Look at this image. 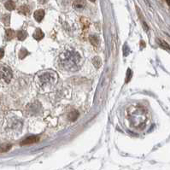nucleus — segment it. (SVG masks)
<instances>
[{
	"instance_id": "19",
	"label": "nucleus",
	"mask_w": 170,
	"mask_h": 170,
	"mask_svg": "<svg viewBox=\"0 0 170 170\" xmlns=\"http://www.w3.org/2000/svg\"><path fill=\"white\" fill-rule=\"evenodd\" d=\"M10 15H6V16H4V17L3 18V22H4V23L5 24L6 26L10 25Z\"/></svg>"
},
{
	"instance_id": "22",
	"label": "nucleus",
	"mask_w": 170,
	"mask_h": 170,
	"mask_svg": "<svg viewBox=\"0 0 170 170\" xmlns=\"http://www.w3.org/2000/svg\"><path fill=\"white\" fill-rule=\"evenodd\" d=\"M39 3H41V4H45V3H46L48 0H39Z\"/></svg>"
},
{
	"instance_id": "13",
	"label": "nucleus",
	"mask_w": 170,
	"mask_h": 170,
	"mask_svg": "<svg viewBox=\"0 0 170 170\" xmlns=\"http://www.w3.org/2000/svg\"><path fill=\"white\" fill-rule=\"evenodd\" d=\"M157 43H158V45L162 47V49H164V50H170V46L168 45V44L165 41H163V40H161V39H157L156 40Z\"/></svg>"
},
{
	"instance_id": "8",
	"label": "nucleus",
	"mask_w": 170,
	"mask_h": 170,
	"mask_svg": "<svg viewBox=\"0 0 170 170\" xmlns=\"http://www.w3.org/2000/svg\"><path fill=\"white\" fill-rule=\"evenodd\" d=\"M45 16V11L43 10H38L34 12V18L37 22H41Z\"/></svg>"
},
{
	"instance_id": "17",
	"label": "nucleus",
	"mask_w": 170,
	"mask_h": 170,
	"mask_svg": "<svg viewBox=\"0 0 170 170\" xmlns=\"http://www.w3.org/2000/svg\"><path fill=\"white\" fill-rule=\"evenodd\" d=\"M10 148H11V145H10V144H1V145H0V152H6V151H8Z\"/></svg>"
},
{
	"instance_id": "4",
	"label": "nucleus",
	"mask_w": 170,
	"mask_h": 170,
	"mask_svg": "<svg viewBox=\"0 0 170 170\" xmlns=\"http://www.w3.org/2000/svg\"><path fill=\"white\" fill-rule=\"evenodd\" d=\"M13 73L10 68L4 64H0V85H6L11 81Z\"/></svg>"
},
{
	"instance_id": "3",
	"label": "nucleus",
	"mask_w": 170,
	"mask_h": 170,
	"mask_svg": "<svg viewBox=\"0 0 170 170\" xmlns=\"http://www.w3.org/2000/svg\"><path fill=\"white\" fill-rule=\"evenodd\" d=\"M128 117L130 123L135 128L141 127V125L145 123L147 119L146 112L141 108L134 106L128 109Z\"/></svg>"
},
{
	"instance_id": "6",
	"label": "nucleus",
	"mask_w": 170,
	"mask_h": 170,
	"mask_svg": "<svg viewBox=\"0 0 170 170\" xmlns=\"http://www.w3.org/2000/svg\"><path fill=\"white\" fill-rule=\"evenodd\" d=\"M86 6L85 0H75L73 3V7L75 10H82Z\"/></svg>"
},
{
	"instance_id": "11",
	"label": "nucleus",
	"mask_w": 170,
	"mask_h": 170,
	"mask_svg": "<svg viewBox=\"0 0 170 170\" xmlns=\"http://www.w3.org/2000/svg\"><path fill=\"white\" fill-rule=\"evenodd\" d=\"M4 6H5V8L7 9L8 10H15V8H16V4L13 1L10 0V1H7L4 4Z\"/></svg>"
},
{
	"instance_id": "5",
	"label": "nucleus",
	"mask_w": 170,
	"mask_h": 170,
	"mask_svg": "<svg viewBox=\"0 0 170 170\" xmlns=\"http://www.w3.org/2000/svg\"><path fill=\"white\" fill-rule=\"evenodd\" d=\"M39 140V138L38 136H29V137H27L26 139H24L23 141H22V143L21 144L22 145H28V144H34L37 143L38 141Z\"/></svg>"
},
{
	"instance_id": "23",
	"label": "nucleus",
	"mask_w": 170,
	"mask_h": 170,
	"mask_svg": "<svg viewBox=\"0 0 170 170\" xmlns=\"http://www.w3.org/2000/svg\"><path fill=\"white\" fill-rule=\"evenodd\" d=\"M90 1H91V2H95L96 0H90Z\"/></svg>"
},
{
	"instance_id": "1",
	"label": "nucleus",
	"mask_w": 170,
	"mask_h": 170,
	"mask_svg": "<svg viewBox=\"0 0 170 170\" xmlns=\"http://www.w3.org/2000/svg\"><path fill=\"white\" fill-rule=\"evenodd\" d=\"M81 62V55L74 50H64L57 58V66L63 71H76L79 69Z\"/></svg>"
},
{
	"instance_id": "12",
	"label": "nucleus",
	"mask_w": 170,
	"mask_h": 170,
	"mask_svg": "<svg viewBox=\"0 0 170 170\" xmlns=\"http://www.w3.org/2000/svg\"><path fill=\"white\" fill-rule=\"evenodd\" d=\"M93 64L95 66V68H100L101 65H102V60L99 57H95L93 59Z\"/></svg>"
},
{
	"instance_id": "15",
	"label": "nucleus",
	"mask_w": 170,
	"mask_h": 170,
	"mask_svg": "<svg viewBox=\"0 0 170 170\" xmlns=\"http://www.w3.org/2000/svg\"><path fill=\"white\" fill-rule=\"evenodd\" d=\"M15 37V31L12 29H7L6 30V39L8 40H10Z\"/></svg>"
},
{
	"instance_id": "16",
	"label": "nucleus",
	"mask_w": 170,
	"mask_h": 170,
	"mask_svg": "<svg viewBox=\"0 0 170 170\" xmlns=\"http://www.w3.org/2000/svg\"><path fill=\"white\" fill-rule=\"evenodd\" d=\"M19 13L22 14V15H27L29 13V8L27 7V5H22V6L20 7Z\"/></svg>"
},
{
	"instance_id": "7",
	"label": "nucleus",
	"mask_w": 170,
	"mask_h": 170,
	"mask_svg": "<svg viewBox=\"0 0 170 170\" xmlns=\"http://www.w3.org/2000/svg\"><path fill=\"white\" fill-rule=\"evenodd\" d=\"M44 36H45L44 33H43L42 30L39 29V28H37V29L35 30L34 33V35H33V37H34L36 40H38V41L41 40V39L44 38Z\"/></svg>"
},
{
	"instance_id": "2",
	"label": "nucleus",
	"mask_w": 170,
	"mask_h": 170,
	"mask_svg": "<svg viewBox=\"0 0 170 170\" xmlns=\"http://www.w3.org/2000/svg\"><path fill=\"white\" fill-rule=\"evenodd\" d=\"M57 73L50 69L39 71L35 75V82L37 86L44 91H50L57 82Z\"/></svg>"
},
{
	"instance_id": "18",
	"label": "nucleus",
	"mask_w": 170,
	"mask_h": 170,
	"mask_svg": "<svg viewBox=\"0 0 170 170\" xmlns=\"http://www.w3.org/2000/svg\"><path fill=\"white\" fill-rule=\"evenodd\" d=\"M27 54H28V51H27L25 48H22V50H20L19 52L20 58H21V59H23L25 57H27Z\"/></svg>"
},
{
	"instance_id": "21",
	"label": "nucleus",
	"mask_w": 170,
	"mask_h": 170,
	"mask_svg": "<svg viewBox=\"0 0 170 170\" xmlns=\"http://www.w3.org/2000/svg\"><path fill=\"white\" fill-rule=\"evenodd\" d=\"M4 56V50L0 48V59L3 57Z\"/></svg>"
},
{
	"instance_id": "20",
	"label": "nucleus",
	"mask_w": 170,
	"mask_h": 170,
	"mask_svg": "<svg viewBox=\"0 0 170 170\" xmlns=\"http://www.w3.org/2000/svg\"><path fill=\"white\" fill-rule=\"evenodd\" d=\"M132 78V71L130 69L128 70V73H127V79H126V83H128V81L131 80Z\"/></svg>"
},
{
	"instance_id": "10",
	"label": "nucleus",
	"mask_w": 170,
	"mask_h": 170,
	"mask_svg": "<svg viewBox=\"0 0 170 170\" xmlns=\"http://www.w3.org/2000/svg\"><path fill=\"white\" fill-rule=\"evenodd\" d=\"M79 117V112L77 110H73L69 114L68 116V118L70 121H74L75 120H77V118Z\"/></svg>"
},
{
	"instance_id": "9",
	"label": "nucleus",
	"mask_w": 170,
	"mask_h": 170,
	"mask_svg": "<svg viewBox=\"0 0 170 170\" xmlns=\"http://www.w3.org/2000/svg\"><path fill=\"white\" fill-rule=\"evenodd\" d=\"M89 40L91 44L94 46H98L99 45V39L97 35H91L89 37Z\"/></svg>"
},
{
	"instance_id": "14",
	"label": "nucleus",
	"mask_w": 170,
	"mask_h": 170,
	"mask_svg": "<svg viewBox=\"0 0 170 170\" xmlns=\"http://www.w3.org/2000/svg\"><path fill=\"white\" fill-rule=\"evenodd\" d=\"M27 32L23 31V30H21L17 33V38L19 40H24V39L27 38Z\"/></svg>"
}]
</instances>
